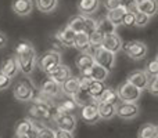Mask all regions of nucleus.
Returning <instances> with one entry per match:
<instances>
[{
    "label": "nucleus",
    "instance_id": "nucleus-29",
    "mask_svg": "<svg viewBox=\"0 0 158 138\" xmlns=\"http://www.w3.org/2000/svg\"><path fill=\"white\" fill-rule=\"evenodd\" d=\"M57 4H58V0H36V7H38V10L44 14L54 11Z\"/></svg>",
    "mask_w": 158,
    "mask_h": 138
},
{
    "label": "nucleus",
    "instance_id": "nucleus-7",
    "mask_svg": "<svg viewBox=\"0 0 158 138\" xmlns=\"http://www.w3.org/2000/svg\"><path fill=\"white\" fill-rule=\"evenodd\" d=\"M117 95H118V100L123 101V102H137V100L142 95V90L135 87L129 81H125V83H122L118 87Z\"/></svg>",
    "mask_w": 158,
    "mask_h": 138
},
{
    "label": "nucleus",
    "instance_id": "nucleus-26",
    "mask_svg": "<svg viewBox=\"0 0 158 138\" xmlns=\"http://www.w3.org/2000/svg\"><path fill=\"white\" fill-rule=\"evenodd\" d=\"M77 50H79L81 53H86L87 49L90 47V40H89V35L86 33H82L79 32L75 35V39H74V46Z\"/></svg>",
    "mask_w": 158,
    "mask_h": 138
},
{
    "label": "nucleus",
    "instance_id": "nucleus-20",
    "mask_svg": "<svg viewBox=\"0 0 158 138\" xmlns=\"http://www.w3.org/2000/svg\"><path fill=\"white\" fill-rule=\"evenodd\" d=\"M71 98L77 102L78 106H81V108L82 106H85V105H90V104L96 102V101L92 98V95L89 94V91L86 90V87H83V86L79 87V90L75 93L74 95H72Z\"/></svg>",
    "mask_w": 158,
    "mask_h": 138
},
{
    "label": "nucleus",
    "instance_id": "nucleus-24",
    "mask_svg": "<svg viewBox=\"0 0 158 138\" xmlns=\"http://www.w3.org/2000/svg\"><path fill=\"white\" fill-rule=\"evenodd\" d=\"M79 87H81V79L79 77H71V76H69V77L63 83L61 90H63V93L65 95L72 97V95L79 90Z\"/></svg>",
    "mask_w": 158,
    "mask_h": 138
},
{
    "label": "nucleus",
    "instance_id": "nucleus-37",
    "mask_svg": "<svg viewBox=\"0 0 158 138\" xmlns=\"http://www.w3.org/2000/svg\"><path fill=\"white\" fill-rule=\"evenodd\" d=\"M135 17H136V11H126L122 18V25L126 28L135 26Z\"/></svg>",
    "mask_w": 158,
    "mask_h": 138
},
{
    "label": "nucleus",
    "instance_id": "nucleus-6",
    "mask_svg": "<svg viewBox=\"0 0 158 138\" xmlns=\"http://www.w3.org/2000/svg\"><path fill=\"white\" fill-rule=\"evenodd\" d=\"M122 49L125 50V53L128 54L129 58L132 60H143V58L147 55V44L144 41H140V40H131L128 43L122 44Z\"/></svg>",
    "mask_w": 158,
    "mask_h": 138
},
{
    "label": "nucleus",
    "instance_id": "nucleus-9",
    "mask_svg": "<svg viewBox=\"0 0 158 138\" xmlns=\"http://www.w3.org/2000/svg\"><path fill=\"white\" fill-rule=\"evenodd\" d=\"M53 120L57 124V127L61 128V130H67L74 133L75 128H77V116L74 113H68V112H63L57 109Z\"/></svg>",
    "mask_w": 158,
    "mask_h": 138
},
{
    "label": "nucleus",
    "instance_id": "nucleus-43",
    "mask_svg": "<svg viewBox=\"0 0 158 138\" xmlns=\"http://www.w3.org/2000/svg\"><path fill=\"white\" fill-rule=\"evenodd\" d=\"M103 6L107 10H114V8L119 7V0H103Z\"/></svg>",
    "mask_w": 158,
    "mask_h": 138
},
{
    "label": "nucleus",
    "instance_id": "nucleus-40",
    "mask_svg": "<svg viewBox=\"0 0 158 138\" xmlns=\"http://www.w3.org/2000/svg\"><path fill=\"white\" fill-rule=\"evenodd\" d=\"M137 0H119V6L128 11H136Z\"/></svg>",
    "mask_w": 158,
    "mask_h": 138
},
{
    "label": "nucleus",
    "instance_id": "nucleus-4",
    "mask_svg": "<svg viewBox=\"0 0 158 138\" xmlns=\"http://www.w3.org/2000/svg\"><path fill=\"white\" fill-rule=\"evenodd\" d=\"M36 97L35 86L28 77L21 79L14 86V98L18 101H31Z\"/></svg>",
    "mask_w": 158,
    "mask_h": 138
},
{
    "label": "nucleus",
    "instance_id": "nucleus-34",
    "mask_svg": "<svg viewBox=\"0 0 158 138\" xmlns=\"http://www.w3.org/2000/svg\"><path fill=\"white\" fill-rule=\"evenodd\" d=\"M146 89H147V91L150 93L153 97H157L158 95V77L157 76H151V77H148Z\"/></svg>",
    "mask_w": 158,
    "mask_h": 138
},
{
    "label": "nucleus",
    "instance_id": "nucleus-2",
    "mask_svg": "<svg viewBox=\"0 0 158 138\" xmlns=\"http://www.w3.org/2000/svg\"><path fill=\"white\" fill-rule=\"evenodd\" d=\"M46 100V97L33 98L35 102L29 108V113L33 117V120H53L56 112H57V105H54V104Z\"/></svg>",
    "mask_w": 158,
    "mask_h": 138
},
{
    "label": "nucleus",
    "instance_id": "nucleus-38",
    "mask_svg": "<svg viewBox=\"0 0 158 138\" xmlns=\"http://www.w3.org/2000/svg\"><path fill=\"white\" fill-rule=\"evenodd\" d=\"M146 73H147L148 77L158 75V60L157 58H154V60L147 65V70H146Z\"/></svg>",
    "mask_w": 158,
    "mask_h": 138
},
{
    "label": "nucleus",
    "instance_id": "nucleus-22",
    "mask_svg": "<svg viewBox=\"0 0 158 138\" xmlns=\"http://www.w3.org/2000/svg\"><path fill=\"white\" fill-rule=\"evenodd\" d=\"M75 35H77V32H74V30H72L71 28L67 25L64 29H61V30H58V32H57V39H58V41H60L63 46L72 47V46H74Z\"/></svg>",
    "mask_w": 158,
    "mask_h": 138
},
{
    "label": "nucleus",
    "instance_id": "nucleus-19",
    "mask_svg": "<svg viewBox=\"0 0 158 138\" xmlns=\"http://www.w3.org/2000/svg\"><path fill=\"white\" fill-rule=\"evenodd\" d=\"M69 76H71V70H69L68 66L63 65V64H60L54 70H52V72L49 73V77L53 79V80L58 84H63Z\"/></svg>",
    "mask_w": 158,
    "mask_h": 138
},
{
    "label": "nucleus",
    "instance_id": "nucleus-13",
    "mask_svg": "<svg viewBox=\"0 0 158 138\" xmlns=\"http://www.w3.org/2000/svg\"><path fill=\"white\" fill-rule=\"evenodd\" d=\"M61 91V87L58 83H56L53 79L47 77L42 81L40 84V93L46 98H56Z\"/></svg>",
    "mask_w": 158,
    "mask_h": 138
},
{
    "label": "nucleus",
    "instance_id": "nucleus-16",
    "mask_svg": "<svg viewBox=\"0 0 158 138\" xmlns=\"http://www.w3.org/2000/svg\"><path fill=\"white\" fill-rule=\"evenodd\" d=\"M131 84H133L135 87H137L139 90H144L146 86H147V81H148V76L146 72L143 70H133L132 73H129L128 76V80Z\"/></svg>",
    "mask_w": 158,
    "mask_h": 138
},
{
    "label": "nucleus",
    "instance_id": "nucleus-21",
    "mask_svg": "<svg viewBox=\"0 0 158 138\" xmlns=\"http://www.w3.org/2000/svg\"><path fill=\"white\" fill-rule=\"evenodd\" d=\"M18 70H19V68H18L15 57H10V58H7V60H4L2 62V66H0V72L4 73L6 76H8V77H11V79H13L14 76H17Z\"/></svg>",
    "mask_w": 158,
    "mask_h": 138
},
{
    "label": "nucleus",
    "instance_id": "nucleus-17",
    "mask_svg": "<svg viewBox=\"0 0 158 138\" xmlns=\"http://www.w3.org/2000/svg\"><path fill=\"white\" fill-rule=\"evenodd\" d=\"M96 106H97L98 116L101 120H110L115 116V104L96 101Z\"/></svg>",
    "mask_w": 158,
    "mask_h": 138
},
{
    "label": "nucleus",
    "instance_id": "nucleus-27",
    "mask_svg": "<svg viewBox=\"0 0 158 138\" xmlns=\"http://www.w3.org/2000/svg\"><path fill=\"white\" fill-rule=\"evenodd\" d=\"M137 138H158V128L153 123H146L137 131Z\"/></svg>",
    "mask_w": 158,
    "mask_h": 138
},
{
    "label": "nucleus",
    "instance_id": "nucleus-39",
    "mask_svg": "<svg viewBox=\"0 0 158 138\" xmlns=\"http://www.w3.org/2000/svg\"><path fill=\"white\" fill-rule=\"evenodd\" d=\"M13 84V79L8 77V76H6L4 73L0 72V91H3V90H7L8 87Z\"/></svg>",
    "mask_w": 158,
    "mask_h": 138
},
{
    "label": "nucleus",
    "instance_id": "nucleus-23",
    "mask_svg": "<svg viewBox=\"0 0 158 138\" xmlns=\"http://www.w3.org/2000/svg\"><path fill=\"white\" fill-rule=\"evenodd\" d=\"M100 7V0H79L78 3V10L83 15H89L98 10Z\"/></svg>",
    "mask_w": 158,
    "mask_h": 138
},
{
    "label": "nucleus",
    "instance_id": "nucleus-28",
    "mask_svg": "<svg viewBox=\"0 0 158 138\" xmlns=\"http://www.w3.org/2000/svg\"><path fill=\"white\" fill-rule=\"evenodd\" d=\"M75 64H77L79 72H85V70H87L90 68V66L94 64V60H93V57L90 54H86V53H82L81 55L77 58V61H75Z\"/></svg>",
    "mask_w": 158,
    "mask_h": 138
},
{
    "label": "nucleus",
    "instance_id": "nucleus-30",
    "mask_svg": "<svg viewBox=\"0 0 158 138\" xmlns=\"http://www.w3.org/2000/svg\"><path fill=\"white\" fill-rule=\"evenodd\" d=\"M96 29H97L98 32L103 33L104 36L115 32V26L108 21V19L106 18V17H104V18H101L98 22H96Z\"/></svg>",
    "mask_w": 158,
    "mask_h": 138
},
{
    "label": "nucleus",
    "instance_id": "nucleus-15",
    "mask_svg": "<svg viewBox=\"0 0 158 138\" xmlns=\"http://www.w3.org/2000/svg\"><path fill=\"white\" fill-rule=\"evenodd\" d=\"M11 8L17 15L28 17L33 10V0H14Z\"/></svg>",
    "mask_w": 158,
    "mask_h": 138
},
{
    "label": "nucleus",
    "instance_id": "nucleus-36",
    "mask_svg": "<svg viewBox=\"0 0 158 138\" xmlns=\"http://www.w3.org/2000/svg\"><path fill=\"white\" fill-rule=\"evenodd\" d=\"M148 22H150V17L146 15V14H143V13L136 11V17H135V26L143 28V26H146Z\"/></svg>",
    "mask_w": 158,
    "mask_h": 138
},
{
    "label": "nucleus",
    "instance_id": "nucleus-3",
    "mask_svg": "<svg viewBox=\"0 0 158 138\" xmlns=\"http://www.w3.org/2000/svg\"><path fill=\"white\" fill-rule=\"evenodd\" d=\"M96 22L97 21H94L90 17L79 14V15H75L69 19L68 26L77 33L82 32V33H86V35H90L96 29Z\"/></svg>",
    "mask_w": 158,
    "mask_h": 138
},
{
    "label": "nucleus",
    "instance_id": "nucleus-35",
    "mask_svg": "<svg viewBox=\"0 0 158 138\" xmlns=\"http://www.w3.org/2000/svg\"><path fill=\"white\" fill-rule=\"evenodd\" d=\"M104 35L101 32H98L97 29H94L92 33L89 35V40H90V46L93 47H98L101 44V40H103Z\"/></svg>",
    "mask_w": 158,
    "mask_h": 138
},
{
    "label": "nucleus",
    "instance_id": "nucleus-44",
    "mask_svg": "<svg viewBox=\"0 0 158 138\" xmlns=\"http://www.w3.org/2000/svg\"><path fill=\"white\" fill-rule=\"evenodd\" d=\"M6 44H7V36L3 32H0V49L6 47Z\"/></svg>",
    "mask_w": 158,
    "mask_h": 138
},
{
    "label": "nucleus",
    "instance_id": "nucleus-31",
    "mask_svg": "<svg viewBox=\"0 0 158 138\" xmlns=\"http://www.w3.org/2000/svg\"><path fill=\"white\" fill-rule=\"evenodd\" d=\"M79 108L77 105V102H75L74 100H72L71 97H68L67 100L61 101L60 104L57 105V109L58 111H63V112H68V113H74L75 111Z\"/></svg>",
    "mask_w": 158,
    "mask_h": 138
},
{
    "label": "nucleus",
    "instance_id": "nucleus-33",
    "mask_svg": "<svg viewBox=\"0 0 158 138\" xmlns=\"http://www.w3.org/2000/svg\"><path fill=\"white\" fill-rule=\"evenodd\" d=\"M117 100H118V95H117V91L111 89H106L101 94V97L98 98V101L101 102H110V104H117Z\"/></svg>",
    "mask_w": 158,
    "mask_h": 138
},
{
    "label": "nucleus",
    "instance_id": "nucleus-14",
    "mask_svg": "<svg viewBox=\"0 0 158 138\" xmlns=\"http://www.w3.org/2000/svg\"><path fill=\"white\" fill-rule=\"evenodd\" d=\"M82 120L87 124H96V123L100 122V116H98L97 112V106H96V102L90 104V105H85L82 106V112H81Z\"/></svg>",
    "mask_w": 158,
    "mask_h": 138
},
{
    "label": "nucleus",
    "instance_id": "nucleus-11",
    "mask_svg": "<svg viewBox=\"0 0 158 138\" xmlns=\"http://www.w3.org/2000/svg\"><path fill=\"white\" fill-rule=\"evenodd\" d=\"M122 39L119 37V36L117 35V33H110V35H106L103 37V40H101V44L100 46L103 47V49L108 50V51L114 53V54H117L118 51H121L122 50Z\"/></svg>",
    "mask_w": 158,
    "mask_h": 138
},
{
    "label": "nucleus",
    "instance_id": "nucleus-45",
    "mask_svg": "<svg viewBox=\"0 0 158 138\" xmlns=\"http://www.w3.org/2000/svg\"><path fill=\"white\" fill-rule=\"evenodd\" d=\"M14 138H31L28 134H15V137Z\"/></svg>",
    "mask_w": 158,
    "mask_h": 138
},
{
    "label": "nucleus",
    "instance_id": "nucleus-41",
    "mask_svg": "<svg viewBox=\"0 0 158 138\" xmlns=\"http://www.w3.org/2000/svg\"><path fill=\"white\" fill-rule=\"evenodd\" d=\"M36 138H54V130H52L50 127H46V126H44V127L38 133Z\"/></svg>",
    "mask_w": 158,
    "mask_h": 138
},
{
    "label": "nucleus",
    "instance_id": "nucleus-10",
    "mask_svg": "<svg viewBox=\"0 0 158 138\" xmlns=\"http://www.w3.org/2000/svg\"><path fill=\"white\" fill-rule=\"evenodd\" d=\"M139 105L136 102H119L115 104V115L119 116L122 120H132L139 115Z\"/></svg>",
    "mask_w": 158,
    "mask_h": 138
},
{
    "label": "nucleus",
    "instance_id": "nucleus-25",
    "mask_svg": "<svg viewBox=\"0 0 158 138\" xmlns=\"http://www.w3.org/2000/svg\"><path fill=\"white\" fill-rule=\"evenodd\" d=\"M126 11L128 10H125L123 7L119 6V7L114 8V10H110L106 18L108 19L115 28H117V26H119V25H122V18H123V15H125Z\"/></svg>",
    "mask_w": 158,
    "mask_h": 138
},
{
    "label": "nucleus",
    "instance_id": "nucleus-32",
    "mask_svg": "<svg viewBox=\"0 0 158 138\" xmlns=\"http://www.w3.org/2000/svg\"><path fill=\"white\" fill-rule=\"evenodd\" d=\"M31 131H32V120L31 119H22L17 123L15 134H29Z\"/></svg>",
    "mask_w": 158,
    "mask_h": 138
},
{
    "label": "nucleus",
    "instance_id": "nucleus-18",
    "mask_svg": "<svg viewBox=\"0 0 158 138\" xmlns=\"http://www.w3.org/2000/svg\"><path fill=\"white\" fill-rule=\"evenodd\" d=\"M157 0H137L136 3V11L146 14L150 18L157 14Z\"/></svg>",
    "mask_w": 158,
    "mask_h": 138
},
{
    "label": "nucleus",
    "instance_id": "nucleus-8",
    "mask_svg": "<svg viewBox=\"0 0 158 138\" xmlns=\"http://www.w3.org/2000/svg\"><path fill=\"white\" fill-rule=\"evenodd\" d=\"M60 64H61V55H60V53L53 51V50H52V51L44 53V54L38 60L39 68L43 70L44 73H47V75H49L52 70H54L58 65H60Z\"/></svg>",
    "mask_w": 158,
    "mask_h": 138
},
{
    "label": "nucleus",
    "instance_id": "nucleus-5",
    "mask_svg": "<svg viewBox=\"0 0 158 138\" xmlns=\"http://www.w3.org/2000/svg\"><path fill=\"white\" fill-rule=\"evenodd\" d=\"M92 57L94 60V64L97 65L103 66L104 69H107L110 72L112 68H114V64H115V54L108 50L103 49L101 46L96 47L92 53Z\"/></svg>",
    "mask_w": 158,
    "mask_h": 138
},
{
    "label": "nucleus",
    "instance_id": "nucleus-12",
    "mask_svg": "<svg viewBox=\"0 0 158 138\" xmlns=\"http://www.w3.org/2000/svg\"><path fill=\"white\" fill-rule=\"evenodd\" d=\"M108 70L104 69L103 66L97 65V64H93L87 70L81 73V77H87V79H92V80H97V81H104L108 76Z\"/></svg>",
    "mask_w": 158,
    "mask_h": 138
},
{
    "label": "nucleus",
    "instance_id": "nucleus-1",
    "mask_svg": "<svg viewBox=\"0 0 158 138\" xmlns=\"http://www.w3.org/2000/svg\"><path fill=\"white\" fill-rule=\"evenodd\" d=\"M15 60L18 64V68L24 75H31L36 68L38 57L36 50L31 41H19L15 47Z\"/></svg>",
    "mask_w": 158,
    "mask_h": 138
},
{
    "label": "nucleus",
    "instance_id": "nucleus-42",
    "mask_svg": "<svg viewBox=\"0 0 158 138\" xmlns=\"http://www.w3.org/2000/svg\"><path fill=\"white\" fill-rule=\"evenodd\" d=\"M54 138H74V133H72V131L57 128V130L54 131Z\"/></svg>",
    "mask_w": 158,
    "mask_h": 138
}]
</instances>
